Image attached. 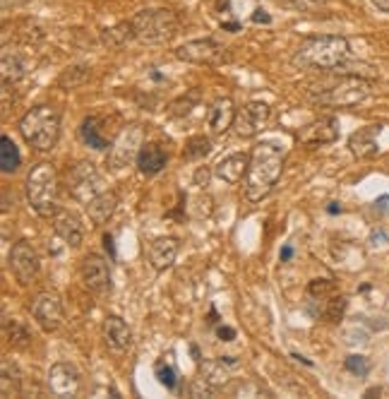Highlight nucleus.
<instances>
[{"mask_svg":"<svg viewBox=\"0 0 389 399\" xmlns=\"http://www.w3.org/2000/svg\"><path fill=\"white\" fill-rule=\"evenodd\" d=\"M118 202H121V197H118L116 190H104L101 195H96L94 200H91L89 204H84V207H86L89 219L94 222V226H104L108 219L113 217Z\"/></svg>","mask_w":389,"mask_h":399,"instance_id":"obj_21","label":"nucleus"},{"mask_svg":"<svg viewBox=\"0 0 389 399\" xmlns=\"http://www.w3.org/2000/svg\"><path fill=\"white\" fill-rule=\"evenodd\" d=\"M236 113H238V109L234 106V101H231L229 96L216 99L207 111V123H209V128H212V133L221 135V133L229 130V128H234Z\"/></svg>","mask_w":389,"mask_h":399,"instance_id":"obj_19","label":"nucleus"},{"mask_svg":"<svg viewBox=\"0 0 389 399\" xmlns=\"http://www.w3.org/2000/svg\"><path fill=\"white\" fill-rule=\"evenodd\" d=\"M344 366H346V370H351V373H356V375L370 373V363H367L365 356H349Z\"/></svg>","mask_w":389,"mask_h":399,"instance_id":"obj_34","label":"nucleus"},{"mask_svg":"<svg viewBox=\"0 0 389 399\" xmlns=\"http://www.w3.org/2000/svg\"><path fill=\"white\" fill-rule=\"evenodd\" d=\"M154 370H156V377H159L161 385H166V390H176L178 373H176V368H173L171 363H166V361H159V363L154 366Z\"/></svg>","mask_w":389,"mask_h":399,"instance_id":"obj_32","label":"nucleus"},{"mask_svg":"<svg viewBox=\"0 0 389 399\" xmlns=\"http://www.w3.org/2000/svg\"><path fill=\"white\" fill-rule=\"evenodd\" d=\"M372 5L377 10H382V13H389V0H372Z\"/></svg>","mask_w":389,"mask_h":399,"instance_id":"obj_42","label":"nucleus"},{"mask_svg":"<svg viewBox=\"0 0 389 399\" xmlns=\"http://www.w3.org/2000/svg\"><path fill=\"white\" fill-rule=\"evenodd\" d=\"M370 96V80L360 75H339L334 82L310 89V99L320 106H334V109H349L358 106Z\"/></svg>","mask_w":389,"mask_h":399,"instance_id":"obj_4","label":"nucleus"},{"mask_svg":"<svg viewBox=\"0 0 389 399\" xmlns=\"http://www.w3.org/2000/svg\"><path fill=\"white\" fill-rule=\"evenodd\" d=\"M31 315L39 322L41 330L56 332L63 325V315H65L61 296L53 294V291H43V294H39L31 301Z\"/></svg>","mask_w":389,"mask_h":399,"instance_id":"obj_11","label":"nucleus"},{"mask_svg":"<svg viewBox=\"0 0 389 399\" xmlns=\"http://www.w3.org/2000/svg\"><path fill=\"white\" fill-rule=\"evenodd\" d=\"M101 44H104L106 48H123L128 46L130 41L135 39L132 34V24H130V20H125V22H118L113 27H108V29H104L99 34Z\"/></svg>","mask_w":389,"mask_h":399,"instance_id":"obj_26","label":"nucleus"},{"mask_svg":"<svg viewBox=\"0 0 389 399\" xmlns=\"http://www.w3.org/2000/svg\"><path fill=\"white\" fill-rule=\"evenodd\" d=\"M53 229L65 241V246L70 248H77L84 239L82 219L75 212H70V209H56V214H53Z\"/></svg>","mask_w":389,"mask_h":399,"instance_id":"obj_16","label":"nucleus"},{"mask_svg":"<svg viewBox=\"0 0 389 399\" xmlns=\"http://www.w3.org/2000/svg\"><path fill=\"white\" fill-rule=\"evenodd\" d=\"M104 246H106V250L111 253V257L116 255V246H113V236H111V234L104 236Z\"/></svg>","mask_w":389,"mask_h":399,"instance_id":"obj_41","label":"nucleus"},{"mask_svg":"<svg viewBox=\"0 0 389 399\" xmlns=\"http://www.w3.org/2000/svg\"><path fill=\"white\" fill-rule=\"evenodd\" d=\"M89 75H91V70L86 66H73V68H68L61 73V77H58V87L68 89V91L77 89V87H82L86 80H89Z\"/></svg>","mask_w":389,"mask_h":399,"instance_id":"obj_31","label":"nucleus"},{"mask_svg":"<svg viewBox=\"0 0 389 399\" xmlns=\"http://www.w3.org/2000/svg\"><path fill=\"white\" fill-rule=\"evenodd\" d=\"M339 137V121L334 116H322L300 133V142L305 144H329Z\"/></svg>","mask_w":389,"mask_h":399,"instance_id":"obj_18","label":"nucleus"},{"mask_svg":"<svg viewBox=\"0 0 389 399\" xmlns=\"http://www.w3.org/2000/svg\"><path fill=\"white\" fill-rule=\"evenodd\" d=\"M286 152L274 142H257L250 154V166L245 176V197L259 202L274 190L281 171H284Z\"/></svg>","mask_w":389,"mask_h":399,"instance_id":"obj_1","label":"nucleus"},{"mask_svg":"<svg viewBox=\"0 0 389 399\" xmlns=\"http://www.w3.org/2000/svg\"><path fill=\"white\" fill-rule=\"evenodd\" d=\"M142 137H144V130L139 126H130L125 128L113 144L108 147V164H111L113 171H123L125 166H130V161H137V154L142 149Z\"/></svg>","mask_w":389,"mask_h":399,"instance_id":"obj_9","label":"nucleus"},{"mask_svg":"<svg viewBox=\"0 0 389 399\" xmlns=\"http://www.w3.org/2000/svg\"><path fill=\"white\" fill-rule=\"evenodd\" d=\"M194 183H197V186H207L209 183V171L204 169V166H199L197 169V174H194Z\"/></svg>","mask_w":389,"mask_h":399,"instance_id":"obj_37","label":"nucleus"},{"mask_svg":"<svg viewBox=\"0 0 389 399\" xmlns=\"http://www.w3.org/2000/svg\"><path fill=\"white\" fill-rule=\"evenodd\" d=\"M0 392L5 399L22 395V373L17 363H13L10 359H3V366H0Z\"/></svg>","mask_w":389,"mask_h":399,"instance_id":"obj_25","label":"nucleus"},{"mask_svg":"<svg viewBox=\"0 0 389 399\" xmlns=\"http://www.w3.org/2000/svg\"><path fill=\"white\" fill-rule=\"evenodd\" d=\"M327 209H329V214H337V212H339L337 202H332V204H329V207H327Z\"/></svg>","mask_w":389,"mask_h":399,"instance_id":"obj_44","label":"nucleus"},{"mask_svg":"<svg viewBox=\"0 0 389 399\" xmlns=\"http://www.w3.org/2000/svg\"><path fill=\"white\" fill-rule=\"evenodd\" d=\"M20 164H22V154L17 144L8 135H3L0 137V169H3V174H15L20 169Z\"/></svg>","mask_w":389,"mask_h":399,"instance_id":"obj_28","label":"nucleus"},{"mask_svg":"<svg viewBox=\"0 0 389 399\" xmlns=\"http://www.w3.org/2000/svg\"><path fill=\"white\" fill-rule=\"evenodd\" d=\"M3 87L10 89V84H17L26 73H29V63L22 56L20 51H13V48H5L3 51Z\"/></svg>","mask_w":389,"mask_h":399,"instance_id":"obj_23","label":"nucleus"},{"mask_svg":"<svg viewBox=\"0 0 389 399\" xmlns=\"http://www.w3.org/2000/svg\"><path fill=\"white\" fill-rule=\"evenodd\" d=\"M252 22H264V24H269V22H272V17H269V15H267V10H262V8H259V10H255V15H252Z\"/></svg>","mask_w":389,"mask_h":399,"instance_id":"obj_38","label":"nucleus"},{"mask_svg":"<svg viewBox=\"0 0 389 399\" xmlns=\"http://www.w3.org/2000/svg\"><path fill=\"white\" fill-rule=\"evenodd\" d=\"M104 344L108 347V352L116 356L130 352V347H132V330H130L128 322L121 315H108L104 320Z\"/></svg>","mask_w":389,"mask_h":399,"instance_id":"obj_15","label":"nucleus"},{"mask_svg":"<svg viewBox=\"0 0 389 399\" xmlns=\"http://www.w3.org/2000/svg\"><path fill=\"white\" fill-rule=\"evenodd\" d=\"M269 118H272V109H269L267 104H262V101H250V104H245L236 113V121H234L236 135H241V137H255L257 133H262L264 128H267Z\"/></svg>","mask_w":389,"mask_h":399,"instance_id":"obj_12","label":"nucleus"},{"mask_svg":"<svg viewBox=\"0 0 389 399\" xmlns=\"http://www.w3.org/2000/svg\"><path fill=\"white\" fill-rule=\"evenodd\" d=\"M322 3H324V0H284L286 8L298 10V13H307V10H315V8H320Z\"/></svg>","mask_w":389,"mask_h":399,"instance_id":"obj_35","label":"nucleus"},{"mask_svg":"<svg viewBox=\"0 0 389 399\" xmlns=\"http://www.w3.org/2000/svg\"><path fill=\"white\" fill-rule=\"evenodd\" d=\"M279 257H281V262H289L291 257H293V248L284 246V248H281V253H279Z\"/></svg>","mask_w":389,"mask_h":399,"instance_id":"obj_40","label":"nucleus"},{"mask_svg":"<svg viewBox=\"0 0 389 399\" xmlns=\"http://www.w3.org/2000/svg\"><path fill=\"white\" fill-rule=\"evenodd\" d=\"M130 24H132V34L135 41L139 44H166L169 39L178 34V22L176 13L166 8H149V10H139L137 15L130 17Z\"/></svg>","mask_w":389,"mask_h":399,"instance_id":"obj_5","label":"nucleus"},{"mask_svg":"<svg viewBox=\"0 0 389 399\" xmlns=\"http://www.w3.org/2000/svg\"><path fill=\"white\" fill-rule=\"evenodd\" d=\"M197 101H199V91L192 89L188 96H181L178 101H173V104H171V116H188Z\"/></svg>","mask_w":389,"mask_h":399,"instance_id":"obj_33","label":"nucleus"},{"mask_svg":"<svg viewBox=\"0 0 389 399\" xmlns=\"http://www.w3.org/2000/svg\"><path fill=\"white\" fill-rule=\"evenodd\" d=\"M26 3H29V0H3V10L5 13H10V10H17Z\"/></svg>","mask_w":389,"mask_h":399,"instance_id":"obj_39","label":"nucleus"},{"mask_svg":"<svg viewBox=\"0 0 389 399\" xmlns=\"http://www.w3.org/2000/svg\"><path fill=\"white\" fill-rule=\"evenodd\" d=\"M209 152H212V140L207 135H192L185 142V149H183V159L188 161H199L204 159Z\"/></svg>","mask_w":389,"mask_h":399,"instance_id":"obj_30","label":"nucleus"},{"mask_svg":"<svg viewBox=\"0 0 389 399\" xmlns=\"http://www.w3.org/2000/svg\"><path fill=\"white\" fill-rule=\"evenodd\" d=\"M247 166H250V156L247 154H231L224 156L219 164L214 166V174L229 186L243 181V176H247Z\"/></svg>","mask_w":389,"mask_h":399,"instance_id":"obj_20","label":"nucleus"},{"mask_svg":"<svg viewBox=\"0 0 389 399\" xmlns=\"http://www.w3.org/2000/svg\"><path fill=\"white\" fill-rule=\"evenodd\" d=\"M178 241L173 236H164V239H156L147 250V260L154 272H164L169 269L178 257Z\"/></svg>","mask_w":389,"mask_h":399,"instance_id":"obj_17","label":"nucleus"},{"mask_svg":"<svg viewBox=\"0 0 389 399\" xmlns=\"http://www.w3.org/2000/svg\"><path fill=\"white\" fill-rule=\"evenodd\" d=\"M166 161H169V154L164 152L161 144L144 142L137 154V169L142 171L144 176H156L159 171H164Z\"/></svg>","mask_w":389,"mask_h":399,"instance_id":"obj_22","label":"nucleus"},{"mask_svg":"<svg viewBox=\"0 0 389 399\" xmlns=\"http://www.w3.org/2000/svg\"><path fill=\"white\" fill-rule=\"evenodd\" d=\"M3 330H5L8 342L13 344V347H17V349H26L31 344V339H34V334L26 330V325H24V322H20V320H5Z\"/></svg>","mask_w":389,"mask_h":399,"instance_id":"obj_29","label":"nucleus"},{"mask_svg":"<svg viewBox=\"0 0 389 399\" xmlns=\"http://www.w3.org/2000/svg\"><path fill=\"white\" fill-rule=\"evenodd\" d=\"M68 190L77 202L89 204L96 195L104 193V178L91 161H77L68 171Z\"/></svg>","mask_w":389,"mask_h":399,"instance_id":"obj_7","label":"nucleus"},{"mask_svg":"<svg viewBox=\"0 0 389 399\" xmlns=\"http://www.w3.org/2000/svg\"><path fill=\"white\" fill-rule=\"evenodd\" d=\"M61 121L63 113L56 106L41 104L22 116L20 133L29 147L39 149V152H51L58 144V137H61Z\"/></svg>","mask_w":389,"mask_h":399,"instance_id":"obj_3","label":"nucleus"},{"mask_svg":"<svg viewBox=\"0 0 389 399\" xmlns=\"http://www.w3.org/2000/svg\"><path fill=\"white\" fill-rule=\"evenodd\" d=\"M176 58L190 66H221L229 61V51L212 36L207 39H192L176 48Z\"/></svg>","mask_w":389,"mask_h":399,"instance_id":"obj_8","label":"nucleus"},{"mask_svg":"<svg viewBox=\"0 0 389 399\" xmlns=\"http://www.w3.org/2000/svg\"><path fill=\"white\" fill-rule=\"evenodd\" d=\"M48 390L53 397H77L82 390V375L73 363L61 361L48 370Z\"/></svg>","mask_w":389,"mask_h":399,"instance_id":"obj_13","label":"nucleus"},{"mask_svg":"<svg viewBox=\"0 0 389 399\" xmlns=\"http://www.w3.org/2000/svg\"><path fill=\"white\" fill-rule=\"evenodd\" d=\"M382 133V126H367L363 130L353 133L349 137V149L353 152L356 156H372L377 154V137Z\"/></svg>","mask_w":389,"mask_h":399,"instance_id":"obj_24","label":"nucleus"},{"mask_svg":"<svg viewBox=\"0 0 389 399\" xmlns=\"http://www.w3.org/2000/svg\"><path fill=\"white\" fill-rule=\"evenodd\" d=\"M351 46L344 36L339 34H320V36H307L296 48L293 63L296 68H315V70H337L349 61Z\"/></svg>","mask_w":389,"mask_h":399,"instance_id":"obj_2","label":"nucleus"},{"mask_svg":"<svg viewBox=\"0 0 389 399\" xmlns=\"http://www.w3.org/2000/svg\"><path fill=\"white\" fill-rule=\"evenodd\" d=\"M26 200L41 217H53L58 209V174L53 164L39 161L26 176Z\"/></svg>","mask_w":389,"mask_h":399,"instance_id":"obj_6","label":"nucleus"},{"mask_svg":"<svg viewBox=\"0 0 389 399\" xmlns=\"http://www.w3.org/2000/svg\"><path fill=\"white\" fill-rule=\"evenodd\" d=\"M79 137H82L86 147H91V149H108V147H111V144H108V140L101 135L99 118H96V116L84 118L82 126H79Z\"/></svg>","mask_w":389,"mask_h":399,"instance_id":"obj_27","label":"nucleus"},{"mask_svg":"<svg viewBox=\"0 0 389 399\" xmlns=\"http://www.w3.org/2000/svg\"><path fill=\"white\" fill-rule=\"evenodd\" d=\"M219 10L221 13H224V10L226 13H231V0H219Z\"/></svg>","mask_w":389,"mask_h":399,"instance_id":"obj_43","label":"nucleus"},{"mask_svg":"<svg viewBox=\"0 0 389 399\" xmlns=\"http://www.w3.org/2000/svg\"><path fill=\"white\" fill-rule=\"evenodd\" d=\"M216 334H219V339H224V342H234L236 339V330L234 327H216Z\"/></svg>","mask_w":389,"mask_h":399,"instance_id":"obj_36","label":"nucleus"},{"mask_svg":"<svg viewBox=\"0 0 389 399\" xmlns=\"http://www.w3.org/2000/svg\"><path fill=\"white\" fill-rule=\"evenodd\" d=\"M10 269L22 287H29L39 274V255L29 241H17L10 250Z\"/></svg>","mask_w":389,"mask_h":399,"instance_id":"obj_10","label":"nucleus"},{"mask_svg":"<svg viewBox=\"0 0 389 399\" xmlns=\"http://www.w3.org/2000/svg\"><path fill=\"white\" fill-rule=\"evenodd\" d=\"M82 282L96 296H106L111 291V267L99 253H89L82 260Z\"/></svg>","mask_w":389,"mask_h":399,"instance_id":"obj_14","label":"nucleus"}]
</instances>
